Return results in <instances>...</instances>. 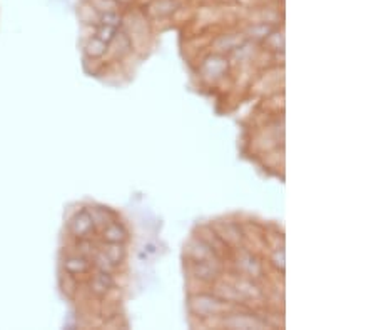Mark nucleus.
<instances>
[{"label": "nucleus", "instance_id": "obj_2", "mask_svg": "<svg viewBox=\"0 0 376 330\" xmlns=\"http://www.w3.org/2000/svg\"><path fill=\"white\" fill-rule=\"evenodd\" d=\"M89 269V262L84 257H71L66 262V270H69L71 273H82Z\"/></svg>", "mask_w": 376, "mask_h": 330}, {"label": "nucleus", "instance_id": "obj_3", "mask_svg": "<svg viewBox=\"0 0 376 330\" xmlns=\"http://www.w3.org/2000/svg\"><path fill=\"white\" fill-rule=\"evenodd\" d=\"M106 45L108 44H104V42L99 40L97 37L92 38V40L89 42V45H87V54L91 55V57H99V55L104 54Z\"/></svg>", "mask_w": 376, "mask_h": 330}, {"label": "nucleus", "instance_id": "obj_1", "mask_svg": "<svg viewBox=\"0 0 376 330\" xmlns=\"http://www.w3.org/2000/svg\"><path fill=\"white\" fill-rule=\"evenodd\" d=\"M91 227H92L91 216H89L87 212H80V213H77V216L74 217V220H72L71 230L75 237H84V235L91 230Z\"/></svg>", "mask_w": 376, "mask_h": 330}, {"label": "nucleus", "instance_id": "obj_5", "mask_svg": "<svg viewBox=\"0 0 376 330\" xmlns=\"http://www.w3.org/2000/svg\"><path fill=\"white\" fill-rule=\"evenodd\" d=\"M122 234L121 230H119L117 225H110L108 230H106V239L110 240V242H119V240L124 239V235H119Z\"/></svg>", "mask_w": 376, "mask_h": 330}, {"label": "nucleus", "instance_id": "obj_4", "mask_svg": "<svg viewBox=\"0 0 376 330\" xmlns=\"http://www.w3.org/2000/svg\"><path fill=\"white\" fill-rule=\"evenodd\" d=\"M109 285H110V278L108 273H101V276H97L96 280H94V289H96L97 294H102L104 290H108Z\"/></svg>", "mask_w": 376, "mask_h": 330}]
</instances>
